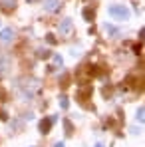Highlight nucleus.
<instances>
[{"instance_id": "f257e3e1", "label": "nucleus", "mask_w": 145, "mask_h": 147, "mask_svg": "<svg viewBox=\"0 0 145 147\" xmlns=\"http://www.w3.org/2000/svg\"><path fill=\"white\" fill-rule=\"evenodd\" d=\"M109 14H111V18H115V20H127V18H129V10H127L125 6H121V4L109 6Z\"/></svg>"}, {"instance_id": "f03ea898", "label": "nucleus", "mask_w": 145, "mask_h": 147, "mask_svg": "<svg viewBox=\"0 0 145 147\" xmlns=\"http://www.w3.org/2000/svg\"><path fill=\"white\" fill-rule=\"evenodd\" d=\"M72 28H74L72 18H64V20L58 24V34H60V36H70V34H72Z\"/></svg>"}, {"instance_id": "7ed1b4c3", "label": "nucleus", "mask_w": 145, "mask_h": 147, "mask_svg": "<svg viewBox=\"0 0 145 147\" xmlns=\"http://www.w3.org/2000/svg\"><path fill=\"white\" fill-rule=\"evenodd\" d=\"M8 66H10V62H8V56H6V54L0 50V76L8 72Z\"/></svg>"}, {"instance_id": "20e7f679", "label": "nucleus", "mask_w": 145, "mask_h": 147, "mask_svg": "<svg viewBox=\"0 0 145 147\" xmlns=\"http://www.w3.org/2000/svg\"><path fill=\"white\" fill-rule=\"evenodd\" d=\"M0 40H2V42H12V40H14V30H12V28H4V30L0 32Z\"/></svg>"}, {"instance_id": "39448f33", "label": "nucleus", "mask_w": 145, "mask_h": 147, "mask_svg": "<svg viewBox=\"0 0 145 147\" xmlns=\"http://www.w3.org/2000/svg\"><path fill=\"white\" fill-rule=\"evenodd\" d=\"M44 8H46L48 12H56V10L60 8V0H46V2H44Z\"/></svg>"}, {"instance_id": "423d86ee", "label": "nucleus", "mask_w": 145, "mask_h": 147, "mask_svg": "<svg viewBox=\"0 0 145 147\" xmlns=\"http://www.w3.org/2000/svg\"><path fill=\"white\" fill-rule=\"evenodd\" d=\"M52 123H54V119H44V121L40 123V129H42V133H48L50 127H52Z\"/></svg>"}, {"instance_id": "0eeeda50", "label": "nucleus", "mask_w": 145, "mask_h": 147, "mask_svg": "<svg viewBox=\"0 0 145 147\" xmlns=\"http://www.w3.org/2000/svg\"><path fill=\"white\" fill-rule=\"evenodd\" d=\"M0 4H2L4 10H12L16 6V0H0Z\"/></svg>"}, {"instance_id": "6e6552de", "label": "nucleus", "mask_w": 145, "mask_h": 147, "mask_svg": "<svg viewBox=\"0 0 145 147\" xmlns=\"http://www.w3.org/2000/svg\"><path fill=\"white\" fill-rule=\"evenodd\" d=\"M137 119H139V123H143V107H139V111H137V115H135Z\"/></svg>"}, {"instance_id": "1a4fd4ad", "label": "nucleus", "mask_w": 145, "mask_h": 147, "mask_svg": "<svg viewBox=\"0 0 145 147\" xmlns=\"http://www.w3.org/2000/svg\"><path fill=\"white\" fill-rule=\"evenodd\" d=\"M84 14H86V20H94V12L92 10H86Z\"/></svg>"}, {"instance_id": "9d476101", "label": "nucleus", "mask_w": 145, "mask_h": 147, "mask_svg": "<svg viewBox=\"0 0 145 147\" xmlns=\"http://www.w3.org/2000/svg\"><path fill=\"white\" fill-rule=\"evenodd\" d=\"M54 147H64V143H56V145H54Z\"/></svg>"}, {"instance_id": "9b49d317", "label": "nucleus", "mask_w": 145, "mask_h": 147, "mask_svg": "<svg viewBox=\"0 0 145 147\" xmlns=\"http://www.w3.org/2000/svg\"><path fill=\"white\" fill-rule=\"evenodd\" d=\"M97 147H99V145H97Z\"/></svg>"}]
</instances>
